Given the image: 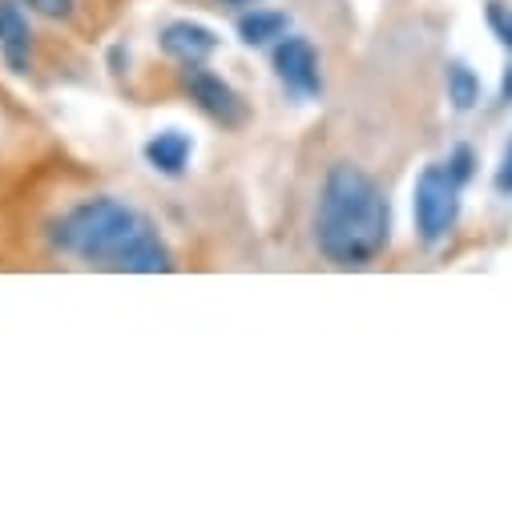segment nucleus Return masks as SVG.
Here are the masks:
<instances>
[{
  "mask_svg": "<svg viewBox=\"0 0 512 512\" xmlns=\"http://www.w3.org/2000/svg\"><path fill=\"white\" fill-rule=\"evenodd\" d=\"M392 238V206L355 162H335L319 190L315 246L335 267H367Z\"/></svg>",
  "mask_w": 512,
  "mask_h": 512,
  "instance_id": "1",
  "label": "nucleus"
},
{
  "mask_svg": "<svg viewBox=\"0 0 512 512\" xmlns=\"http://www.w3.org/2000/svg\"><path fill=\"white\" fill-rule=\"evenodd\" d=\"M150 222L117 198H89L81 206H73L57 230H53V246L73 254V259H85V263H109L117 254L130 246Z\"/></svg>",
  "mask_w": 512,
  "mask_h": 512,
  "instance_id": "2",
  "label": "nucleus"
},
{
  "mask_svg": "<svg viewBox=\"0 0 512 512\" xmlns=\"http://www.w3.org/2000/svg\"><path fill=\"white\" fill-rule=\"evenodd\" d=\"M460 182L448 174V166H428L420 178H416V190H412V218H416V234L420 242L436 246L448 238V230L456 226V214H460Z\"/></svg>",
  "mask_w": 512,
  "mask_h": 512,
  "instance_id": "3",
  "label": "nucleus"
},
{
  "mask_svg": "<svg viewBox=\"0 0 512 512\" xmlns=\"http://www.w3.org/2000/svg\"><path fill=\"white\" fill-rule=\"evenodd\" d=\"M182 85H186L190 101H194L206 117H214L222 130H238V125L246 121L242 97H238L218 73H210L206 65H186V69H182Z\"/></svg>",
  "mask_w": 512,
  "mask_h": 512,
  "instance_id": "4",
  "label": "nucleus"
},
{
  "mask_svg": "<svg viewBox=\"0 0 512 512\" xmlns=\"http://www.w3.org/2000/svg\"><path fill=\"white\" fill-rule=\"evenodd\" d=\"M275 73L287 85V93H295L299 101L319 97L323 77H319V53L307 37H283L275 45Z\"/></svg>",
  "mask_w": 512,
  "mask_h": 512,
  "instance_id": "5",
  "label": "nucleus"
},
{
  "mask_svg": "<svg viewBox=\"0 0 512 512\" xmlns=\"http://www.w3.org/2000/svg\"><path fill=\"white\" fill-rule=\"evenodd\" d=\"M214 49H218V33L206 29L202 21H174L162 33V53L182 65H202Z\"/></svg>",
  "mask_w": 512,
  "mask_h": 512,
  "instance_id": "6",
  "label": "nucleus"
},
{
  "mask_svg": "<svg viewBox=\"0 0 512 512\" xmlns=\"http://www.w3.org/2000/svg\"><path fill=\"white\" fill-rule=\"evenodd\" d=\"M0 53H5V65L13 73H25L29 69L33 33H29V21H25L17 0H0Z\"/></svg>",
  "mask_w": 512,
  "mask_h": 512,
  "instance_id": "7",
  "label": "nucleus"
},
{
  "mask_svg": "<svg viewBox=\"0 0 512 512\" xmlns=\"http://www.w3.org/2000/svg\"><path fill=\"white\" fill-rule=\"evenodd\" d=\"M170 267H174V263H170V250H166V242L154 234V226H146V230L113 259V271H130V275H166Z\"/></svg>",
  "mask_w": 512,
  "mask_h": 512,
  "instance_id": "8",
  "label": "nucleus"
},
{
  "mask_svg": "<svg viewBox=\"0 0 512 512\" xmlns=\"http://www.w3.org/2000/svg\"><path fill=\"white\" fill-rule=\"evenodd\" d=\"M190 154H194V142L182 130H162V134H154L146 142V166L158 170V174H166V178L186 174Z\"/></svg>",
  "mask_w": 512,
  "mask_h": 512,
  "instance_id": "9",
  "label": "nucleus"
},
{
  "mask_svg": "<svg viewBox=\"0 0 512 512\" xmlns=\"http://www.w3.org/2000/svg\"><path fill=\"white\" fill-rule=\"evenodd\" d=\"M287 29H291V17L279 13V9H254V13H242L238 17V37L250 49H263L271 41H283Z\"/></svg>",
  "mask_w": 512,
  "mask_h": 512,
  "instance_id": "10",
  "label": "nucleus"
},
{
  "mask_svg": "<svg viewBox=\"0 0 512 512\" xmlns=\"http://www.w3.org/2000/svg\"><path fill=\"white\" fill-rule=\"evenodd\" d=\"M448 101L456 113H468L480 105V77L464 65V61H452L448 65Z\"/></svg>",
  "mask_w": 512,
  "mask_h": 512,
  "instance_id": "11",
  "label": "nucleus"
},
{
  "mask_svg": "<svg viewBox=\"0 0 512 512\" xmlns=\"http://www.w3.org/2000/svg\"><path fill=\"white\" fill-rule=\"evenodd\" d=\"M484 21H488L492 37L512 53V5H508V0H488V5H484Z\"/></svg>",
  "mask_w": 512,
  "mask_h": 512,
  "instance_id": "12",
  "label": "nucleus"
},
{
  "mask_svg": "<svg viewBox=\"0 0 512 512\" xmlns=\"http://www.w3.org/2000/svg\"><path fill=\"white\" fill-rule=\"evenodd\" d=\"M444 166H448V174H452L460 186H468V182H472V174H476V150H472V146H456V150L448 154V162H444Z\"/></svg>",
  "mask_w": 512,
  "mask_h": 512,
  "instance_id": "13",
  "label": "nucleus"
},
{
  "mask_svg": "<svg viewBox=\"0 0 512 512\" xmlns=\"http://www.w3.org/2000/svg\"><path fill=\"white\" fill-rule=\"evenodd\" d=\"M492 186H496L500 198H512V138L504 142V154H500V166H496Z\"/></svg>",
  "mask_w": 512,
  "mask_h": 512,
  "instance_id": "14",
  "label": "nucleus"
},
{
  "mask_svg": "<svg viewBox=\"0 0 512 512\" xmlns=\"http://www.w3.org/2000/svg\"><path fill=\"white\" fill-rule=\"evenodd\" d=\"M21 5H29V13H41L49 21H61L73 13V0H21Z\"/></svg>",
  "mask_w": 512,
  "mask_h": 512,
  "instance_id": "15",
  "label": "nucleus"
},
{
  "mask_svg": "<svg viewBox=\"0 0 512 512\" xmlns=\"http://www.w3.org/2000/svg\"><path fill=\"white\" fill-rule=\"evenodd\" d=\"M500 101H512V65L504 69V85H500Z\"/></svg>",
  "mask_w": 512,
  "mask_h": 512,
  "instance_id": "16",
  "label": "nucleus"
},
{
  "mask_svg": "<svg viewBox=\"0 0 512 512\" xmlns=\"http://www.w3.org/2000/svg\"><path fill=\"white\" fill-rule=\"evenodd\" d=\"M226 5H254V0H226Z\"/></svg>",
  "mask_w": 512,
  "mask_h": 512,
  "instance_id": "17",
  "label": "nucleus"
}]
</instances>
